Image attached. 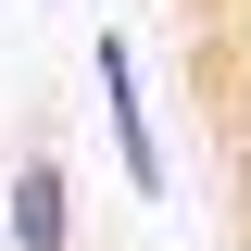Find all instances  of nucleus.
<instances>
[{
	"instance_id": "obj_2",
	"label": "nucleus",
	"mask_w": 251,
	"mask_h": 251,
	"mask_svg": "<svg viewBox=\"0 0 251 251\" xmlns=\"http://www.w3.org/2000/svg\"><path fill=\"white\" fill-rule=\"evenodd\" d=\"M0 239H13V251H75V201H63V163H50V151L13 163V188H0Z\"/></svg>"
},
{
	"instance_id": "obj_1",
	"label": "nucleus",
	"mask_w": 251,
	"mask_h": 251,
	"mask_svg": "<svg viewBox=\"0 0 251 251\" xmlns=\"http://www.w3.org/2000/svg\"><path fill=\"white\" fill-rule=\"evenodd\" d=\"M88 75H100V113H113V151H126V188H138V201H163V138H151V100H138V50H126L113 25L88 38Z\"/></svg>"
}]
</instances>
